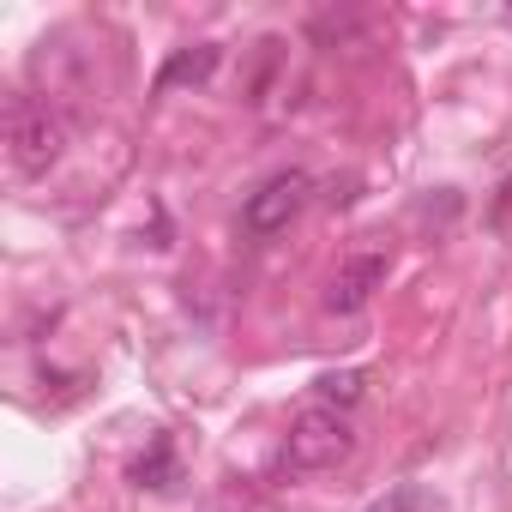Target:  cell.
<instances>
[{"mask_svg":"<svg viewBox=\"0 0 512 512\" xmlns=\"http://www.w3.org/2000/svg\"><path fill=\"white\" fill-rule=\"evenodd\" d=\"M356 452V422L344 410H326V404H308L290 434H284V470L290 476H320V470H338L344 458Z\"/></svg>","mask_w":512,"mask_h":512,"instance_id":"6da1fadb","label":"cell"},{"mask_svg":"<svg viewBox=\"0 0 512 512\" xmlns=\"http://www.w3.org/2000/svg\"><path fill=\"white\" fill-rule=\"evenodd\" d=\"M61 151H67V127H61V115H49V103H37V97H7V157H13V169L19 175H49L55 163H61Z\"/></svg>","mask_w":512,"mask_h":512,"instance_id":"7a4b0ae2","label":"cell"},{"mask_svg":"<svg viewBox=\"0 0 512 512\" xmlns=\"http://www.w3.org/2000/svg\"><path fill=\"white\" fill-rule=\"evenodd\" d=\"M308 193H314V181H308L302 169H284V175H272L260 193H247V205H241V223H247V235H284V229L302 217Z\"/></svg>","mask_w":512,"mask_h":512,"instance_id":"3957f363","label":"cell"},{"mask_svg":"<svg viewBox=\"0 0 512 512\" xmlns=\"http://www.w3.org/2000/svg\"><path fill=\"white\" fill-rule=\"evenodd\" d=\"M386 272H392V260L380 247H362V253H350V260L332 272V284H326V314H362L368 302H374V290L386 284Z\"/></svg>","mask_w":512,"mask_h":512,"instance_id":"277c9868","label":"cell"},{"mask_svg":"<svg viewBox=\"0 0 512 512\" xmlns=\"http://www.w3.org/2000/svg\"><path fill=\"white\" fill-rule=\"evenodd\" d=\"M217 61H223V49H217V43L175 49V55L163 61V73H157V91H175V85H205V79L217 73Z\"/></svg>","mask_w":512,"mask_h":512,"instance_id":"5b68a950","label":"cell"},{"mask_svg":"<svg viewBox=\"0 0 512 512\" xmlns=\"http://www.w3.org/2000/svg\"><path fill=\"white\" fill-rule=\"evenodd\" d=\"M362 386H368V374H362V368L320 374V380H314V404H326V410H344V416H350V404L362 398Z\"/></svg>","mask_w":512,"mask_h":512,"instance_id":"8992f818","label":"cell"},{"mask_svg":"<svg viewBox=\"0 0 512 512\" xmlns=\"http://www.w3.org/2000/svg\"><path fill=\"white\" fill-rule=\"evenodd\" d=\"M169 482H175V446L157 434V440H151V452L133 464V488H169Z\"/></svg>","mask_w":512,"mask_h":512,"instance_id":"52a82bcc","label":"cell"},{"mask_svg":"<svg viewBox=\"0 0 512 512\" xmlns=\"http://www.w3.org/2000/svg\"><path fill=\"white\" fill-rule=\"evenodd\" d=\"M368 512H422V494H416V488H392V494L374 500Z\"/></svg>","mask_w":512,"mask_h":512,"instance_id":"ba28073f","label":"cell"},{"mask_svg":"<svg viewBox=\"0 0 512 512\" xmlns=\"http://www.w3.org/2000/svg\"><path fill=\"white\" fill-rule=\"evenodd\" d=\"M494 223L512 235V181H506V187H500V199H494Z\"/></svg>","mask_w":512,"mask_h":512,"instance_id":"9c48e42d","label":"cell"}]
</instances>
